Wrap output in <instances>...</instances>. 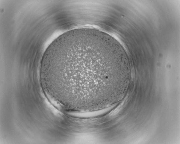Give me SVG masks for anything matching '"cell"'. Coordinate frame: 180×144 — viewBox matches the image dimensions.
Listing matches in <instances>:
<instances>
[{
    "label": "cell",
    "mask_w": 180,
    "mask_h": 144,
    "mask_svg": "<svg viewBox=\"0 0 180 144\" xmlns=\"http://www.w3.org/2000/svg\"><path fill=\"white\" fill-rule=\"evenodd\" d=\"M130 75L124 50L113 37L85 28L62 34L43 55L41 75L56 102L90 111L112 104Z\"/></svg>",
    "instance_id": "cell-1"
}]
</instances>
